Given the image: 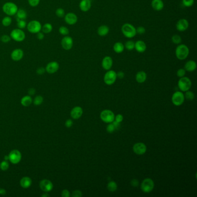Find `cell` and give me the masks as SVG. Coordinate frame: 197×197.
<instances>
[{"label":"cell","instance_id":"26","mask_svg":"<svg viewBox=\"0 0 197 197\" xmlns=\"http://www.w3.org/2000/svg\"><path fill=\"white\" fill-rule=\"evenodd\" d=\"M109 32V28L106 25H102L99 27L97 32L99 36L104 37Z\"/></svg>","mask_w":197,"mask_h":197},{"label":"cell","instance_id":"53","mask_svg":"<svg viewBox=\"0 0 197 197\" xmlns=\"http://www.w3.org/2000/svg\"><path fill=\"white\" fill-rule=\"evenodd\" d=\"M112 124L115 127V130L116 129H119L120 128V123H119L117 122L116 121L114 120L113 122H112Z\"/></svg>","mask_w":197,"mask_h":197},{"label":"cell","instance_id":"6","mask_svg":"<svg viewBox=\"0 0 197 197\" xmlns=\"http://www.w3.org/2000/svg\"><path fill=\"white\" fill-rule=\"evenodd\" d=\"M154 183L153 180L150 178L145 179L141 185V189L145 193H149L153 190Z\"/></svg>","mask_w":197,"mask_h":197},{"label":"cell","instance_id":"50","mask_svg":"<svg viewBox=\"0 0 197 197\" xmlns=\"http://www.w3.org/2000/svg\"><path fill=\"white\" fill-rule=\"evenodd\" d=\"M36 34H37V38L38 39H39V40H42V39H44L45 35H44V33H43L42 32L40 31V32L37 33Z\"/></svg>","mask_w":197,"mask_h":197},{"label":"cell","instance_id":"31","mask_svg":"<svg viewBox=\"0 0 197 197\" xmlns=\"http://www.w3.org/2000/svg\"><path fill=\"white\" fill-rule=\"evenodd\" d=\"M53 30V26L49 23H45L42 26L41 31L44 34H49Z\"/></svg>","mask_w":197,"mask_h":197},{"label":"cell","instance_id":"17","mask_svg":"<svg viewBox=\"0 0 197 197\" xmlns=\"http://www.w3.org/2000/svg\"><path fill=\"white\" fill-rule=\"evenodd\" d=\"M64 20L66 23H67L68 25H74L78 22V16L74 13H68L65 15Z\"/></svg>","mask_w":197,"mask_h":197},{"label":"cell","instance_id":"19","mask_svg":"<svg viewBox=\"0 0 197 197\" xmlns=\"http://www.w3.org/2000/svg\"><path fill=\"white\" fill-rule=\"evenodd\" d=\"M113 65V60L110 56H105L102 61V67L105 70H110Z\"/></svg>","mask_w":197,"mask_h":197},{"label":"cell","instance_id":"40","mask_svg":"<svg viewBox=\"0 0 197 197\" xmlns=\"http://www.w3.org/2000/svg\"><path fill=\"white\" fill-rule=\"evenodd\" d=\"M43 101V97L41 95H38V96H37L34 100V104L35 105H40Z\"/></svg>","mask_w":197,"mask_h":197},{"label":"cell","instance_id":"21","mask_svg":"<svg viewBox=\"0 0 197 197\" xmlns=\"http://www.w3.org/2000/svg\"><path fill=\"white\" fill-rule=\"evenodd\" d=\"M147 48L146 44L145 42L141 40L137 41L135 43V49L138 53H144Z\"/></svg>","mask_w":197,"mask_h":197},{"label":"cell","instance_id":"51","mask_svg":"<svg viewBox=\"0 0 197 197\" xmlns=\"http://www.w3.org/2000/svg\"><path fill=\"white\" fill-rule=\"evenodd\" d=\"M62 197H70V192L68 190H64L62 191Z\"/></svg>","mask_w":197,"mask_h":197},{"label":"cell","instance_id":"16","mask_svg":"<svg viewBox=\"0 0 197 197\" xmlns=\"http://www.w3.org/2000/svg\"><path fill=\"white\" fill-rule=\"evenodd\" d=\"M59 67L60 65L57 62H51L47 64L45 70L49 74H55L58 70Z\"/></svg>","mask_w":197,"mask_h":197},{"label":"cell","instance_id":"33","mask_svg":"<svg viewBox=\"0 0 197 197\" xmlns=\"http://www.w3.org/2000/svg\"><path fill=\"white\" fill-rule=\"evenodd\" d=\"M12 20L11 16H7L4 17L2 20V24L4 27H8L12 24Z\"/></svg>","mask_w":197,"mask_h":197},{"label":"cell","instance_id":"52","mask_svg":"<svg viewBox=\"0 0 197 197\" xmlns=\"http://www.w3.org/2000/svg\"><path fill=\"white\" fill-rule=\"evenodd\" d=\"M45 71H46L45 68H43V67H39L37 69V73L38 75H42L45 72Z\"/></svg>","mask_w":197,"mask_h":197},{"label":"cell","instance_id":"48","mask_svg":"<svg viewBox=\"0 0 197 197\" xmlns=\"http://www.w3.org/2000/svg\"><path fill=\"white\" fill-rule=\"evenodd\" d=\"M72 196L73 197H81L82 196V192L80 190H75L73 191Z\"/></svg>","mask_w":197,"mask_h":197},{"label":"cell","instance_id":"29","mask_svg":"<svg viewBox=\"0 0 197 197\" xmlns=\"http://www.w3.org/2000/svg\"><path fill=\"white\" fill-rule=\"evenodd\" d=\"M16 17L17 20H25L27 18V13L23 9H18L16 13Z\"/></svg>","mask_w":197,"mask_h":197},{"label":"cell","instance_id":"3","mask_svg":"<svg viewBox=\"0 0 197 197\" xmlns=\"http://www.w3.org/2000/svg\"><path fill=\"white\" fill-rule=\"evenodd\" d=\"M18 9L17 5L12 2H7L2 6L3 12L9 16L15 15Z\"/></svg>","mask_w":197,"mask_h":197},{"label":"cell","instance_id":"24","mask_svg":"<svg viewBox=\"0 0 197 197\" xmlns=\"http://www.w3.org/2000/svg\"><path fill=\"white\" fill-rule=\"evenodd\" d=\"M197 68V63L193 60H189L185 64V69L189 72H193Z\"/></svg>","mask_w":197,"mask_h":197},{"label":"cell","instance_id":"47","mask_svg":"<svg viewBox=\"0 0 197 197\" xmlns=\"http://www.w3.org/2000/svg\"><path fill=\"white\" fill-rule=\"evenodd\" d=\"M115 130V127H114L112 123H109L108 125V126L106 127V131H107L108 132L112 133Z\"/></svg>","mask_w":197,"mask_h":197},{"label":"cell","instance_id":"27","mask_svg":"<svg viewBox=\"0 0 197 197\" xmlns=\"http://www.w3.org/2000/svg\"><path fill=\"white\" fill-rule=\"evenodd\" d=\"M20 183L23 188L27 189L31 186V184H32V180L28 177H24L20 180Z\"/></svg>","mask_w":197,"mask_h":197},{"label":"cell","instance_id":"1","mask_svg":"<svg viewBox=\"0 0 197 197\" xmlns=\"http://www.w3.org/2000/svg\"><path fill=\"white\" fill-rule=\"evenodd\" d=\"M190 50L185 44H179L175 50V55L179 60H184L189 55Z\"/></svg>","mask_w":197,"mask_h":197},{"label":"cell","instance_id":"37","mask_svg":"<svg viewBox=\"0 0 197 197\" xmlns=\"http://www.w3.org/2000/svg\"><path fill=\"white\" fill-rule=\"evenodd\" d=\"M172 41L173 43H175V44L179 45L182 43V39L180 35L176 34V35H173L172 37Z\"/></svg>","mask_w":197,"mask_h":197},{"label":"cell","instance_id":"58","mask_svg":"<svg viewBox=\"0 0 197 197\" xmlns=\"http://www.w3.org/2000/svg\"><path fill=\"white\" fill-rule=\"evenodd\" d=\"M6 194V191L4 189L0 188V194L1 195H5Z\"/></svg>","mask_w":197,"mask_h":197},{"label":"cell","instance_id":"43","mask_svg":"<svg viewBox=\"0 0 197 197\" xmlns=\"http://www.w3.org/2000/svg\"><path fill=\"white\" fill-rule=\"evenodd\" d=\"M182 2L185 7H191L194 4V0H182Z\"/></svg>","mask_w":197,"mask_h":197},{"label":"cell","instance_id":"4","mask_svg":"<svg viewBox=\"0 0 197 197\" xmlns=\"http://www.w3.org/2000/svg\"><path fill=\"white\" fill-rule=\"evenodd\" d=\"M11 39L16 42H22L25 38V34L23 30L20 28H15L11 31L10 34Z\"/></svg>","mask_w":197,"mask_h":197},{"label":"cell","instance_id":"46","mask_svg":"<svg viewBox=\"0 0 197 197\" xmlns=\"http://www.w3.org/2000/svg\"><path fill=\"white\" fill-rule=\"evenodd\" d=\"M177 76L179 78H182L185 75V70L183 68H180L177 71Z\"/></svg>","mask_w":197,"mask_h":197},{"label":"cell","instance_id":"14","mask_svg":"<svg viewBox=\"0 0 197 197\" xmlns=\"http://www.w3.org/2000/svg\"><path fill=\"white\" fill-rule=\"evenodd\" d=\"M189 27V23L187 20L185 18H181L179 20L176 25V27L178 31L183 32L188 29Z\"/></svg>","mask_w":197,"mask_h":197},{"label":"cell","instance_id":"20","mask_svg":"<svg viewBox=\"0 0 197 197\" xmlns=\"http://www.w3.org/2000/svg\"><path fill=\"white\" fill-rule=\"evenodd\" d=\"M83 115V109L80 106H76L71 111V116L74 119H79Z\"/></svg>","mask_w":197,"mask_h":197},{"label":"cell","instance_id":"28","mask_svg":"<svg viewBox=\"0 0 197 197\" xmlns=\"http://www.w3.org/2000/svg\"><path fill=\"white\" fill-rule=\"evenodd\" d=\"M113 50L115 53L120 54L123 52L124 50L125 49L124 45L123 43L120 42H117L114 44L113 45Z\"/></svg>","mask_w":197,"mask_h":197},{"label":"cell","instance_id":"34","mask_svg":"<svg viewBox=\"0 0 197 197\" xmlns=\"http://www.w3.org/2000/svg\"><path fill=\"white\" fill-rule=\"evenodd\" d=\"M124 48L129 51L132 50L135 48V42L132 41H128L125 43Z\"/></svg>","mask_w":197,"mask_h":197},{"label":"cell","instance_id":"59","mask_svg":"<svg viewBox=\"0 0 197 197\" xmlns=\"http://www.w3.org/2000/svg\"><path fill=\"white\" fill-rule=\"evenodd\" d=\"M4 159L5 161L8 160H9V156L8 155H5V157H4Z\"/></svg>","mask_w":197,"mask_h":197},{"label":"cell","instance_id":"23","mask_svg":"<svg viewBox=\"0 0 197 197\" xmlns=\"http://www.w3.org/2000/svg\"><path fill=\"white\" fill-rule=\"evenodd\" d=\"M151 5L153 9L156 11H161L164 7V4L162 0H152Z\"/></svg>","mask_w":197,"mask_h":197},{"label":"cell","instance_id":"32","mask_svg":"<svg viewBox=\"0 0 197 197\" xmlns=\"http://www.w3.org/2000/svg\"><path fill=\"white\" fill-rule=\"evenodd\" d=\"M107 189L109 191H111V192H115V191H116L117 189V183L114 181L110 182L108 184Z\"/></svg>","mask_w":197,"mask_h":197},{"label":"cell","instance_id":"44","mask_svg":"<svg viewBox=\"0 0 197 197\" xmlns=\"http://www.w3.org/2000/svg\"><path fill=\"white\" fill-rule=\"evenodd\" d=\"M28 4L32 7H36L40 2V0H28Z\"/></svg>","mask_w":197,"mask_h":197},{"label":"cell","instance_id":"36","mask_svg":"<svg viewBox=\"0 0 197 197\" xmlns=\"http://www.w3.org/2000/svg\"><path fill=\"white\" fill-rule=\"evenodd\" d=\"M27 23L25 20H17V26L20 29H24L27 27Z\"/></svg>","mask_w":197,"mask_h":197},{"label":"cell","instance_id":"38","mask_svg":"<svg viewBox=\"0 0 197 197\" xmlns=\"http://www.w3.org/2000/svg\"><path fill=\"white\" fill-rule=\"evenodd\" d=\"M55 15L57 17L62 18L63 17H64L65 13V11L64 9H62V8H59L58 9H56L55 11Z\"/></svg>","mask_w":197,"mask_h":197},{"label":"cell","instance_id":"5","mask_svg":"<svg viewBox=\"0 0 197 197\" xmlns=\"http://www.w3.org/2000/svg\"><path fill=\"white\" fill-rule=\"evenodd\" d=\"M41 23L36 20L30 21L27 25V28L28 31L32 34H37L41 31L42 29Z\"/></svg>","mask_w":197,"mask_h":197},{"label":"cell","instance_id":"7","mask_svg":"<svg viewBox=\"0 0 197 197\" xmlns=\"http://www.w3.org/2000/svg\"><path fill=\"white\" fill-rule=\"evenodd\" d=\"M178 87L179 89L183 92L189 90L191 87V80L187 77L180 78L178 82Z\"/></svg>","mask_w":197,"mask_h":197},{"label":"cell","instance_id":"49","mask_svg":"<svg viewBox=\"0 0 197 197\" xmlns=\"http://www.w3.org/2000/svg\"><path fill=\"white\" fill-rule=\"evenodd\" d=\"M115 120L119 123H121L123 120V116L121 114H118L116 117H115Z\"/></svg>","mask_w":197,"mask_h":197},{"label":"cell","instance_id":"9","mask_svg":"<svg viewBox=\"0 0 197 197\" xmlns=\"http://www.w3.org/2000/svg\"><path fill=\"white\" fill-rule=\"evenodd\" d=\"M117 74L116 72L113 70H108L104 75V81L107 85H113L116 80Z\"/></svg>","mask_w":197,"mask_h":197},{"label":"cell","instance_id":"15","mask_svg":"<svg viewBox=\"0 0 197 197\" xmlns=\"http://www.w3.org/2000/svg\"><path fill=\"white\" fill-rule=\"evenodd\" d=\"M39 186L41 189L44 192H49L53 189V185L52 183L47 179H44L41 181L39 183Z\"/></svg>","mask_w":197,"mask_h":197},{"label":"cell","instance_id":"42","mask_svg":"<svg viewBox=\"0 0 197 197\" xmlns=\"http://www.w3.org/2000/svg\"><path fill=\"white\" fill-rule=\"evenodd\" d=\"M0 39L2 42L6 43L10 42V41L11 40V38L10 37V35H3L1 37Z\"/></svg>","mask_w":197,"mask_h":197},{"label":"cell","instance_id":"41","mask_svg":"<svg viewBox=\"0 0 197 197\" xmlns=\"http://www.w3.org/2000/svg\"><path fill=\"white\" fill-rule=\"evenodd\" d=\"M9 163L6 161H4L0 164V169L2 171H6L9 168Z\"/></svg>","mask_w":197,"mask_h":197},{"label":"cell","instance_id":"30","mask_svg":"<svg viewBox=\"0 0 197 197\" xmlns=\"http://www.w3.org/2000/svg\"><path fill=\"white\" fill-rule=\"evenodd\" d=\"M32 102V99L30 95H27L23 97L21 100V104L24 106H28Z\"/></svg>","mask_w":197,"mask_h":197},{"label":"cell","instance_id":"39","mask_svg":"<svg viewBox=\"0 0 197 197\" xmlns=\"http://www.w3.org/2000/svg\"><path fill=\"white\" fill-rule=\"evenodd\" d=\"M195 97V95H194V94L193 92H191V91H186L185 92V98L188 99V100H190V101H192L193 100L194 98Z\"/></svg>","mask_w":197,"mask_h":197},{"label":"cell","instance_id":"55","mask_svg":"<svg viewBox=\"0 0 197 197\" xmlns=\"http://www.w3.org/2000/svg\"><path fill=\"white\" fill-rule=\"evenodd\" d=\"M131 185L132 186L135 187H137L139 185V181L137 179H133L131 182Z\"/></svg>","mask_w":197,"mask_h":197},{"label":"cell","instance_id":"22","mask_svg":"<svg viewBox=\"0 0 197 197\" xmlns=\"http://www.w3.org/2000/svg\"><path fill=\"white\" fill-rule=\"evenodd\" d=\"M92 7L91 0H82L79 4L80 10L83 12L88 11Z\"/></svg>","mask_w":197,"mask_h":197},{"label":"cell","instance_id":"35","mask_svg":"<svg viewBox=\"0 0 197 197\" xmlns=\"http://www.w3.org/2000/svg\"><path fill=\"white\" fill-rule=\"evenodd\" d=\"M59 33L62 35H64V36H67L68 35L69 33V31L68 30V28L65 26H61L59 28Z\"/></svg>","mask_w":197,"mask_h":197},{"label":"cell","instance_id":"11","mask_svg":"<svg viewBox=\"0 0 197 197\" xmlns=\"http://www.w3.org/2000/svg\"><path fill=\"white\" fill-rule=\"evenodd\" d=\"M61 45L62 48L65 50L71 49L74 45L73 39L71 37L65 36L62 39Z\"/></svg>","mask_w":197,"mask_h":197},{"label":"cell","instance_id":"2","mask_svg":"<svg viewBox=\"0 0 197 197\" xmlns=\"http://www.w3.org/2000/svg\"><path fill=\"white\" fill-rule=\"evenodd\" d=\"M122 32L127 38H132L136 35V28L130 23H125L122 27Z\"/></svg>","mask_w":197,"mask_h":197},{"label":"cell","instance_id":"10","mask_svg":"<svg viewBox=\"0 0 197 197\" xmlns=\"http://www.w3.org/2000/svg\"><path fill=\"white\" fill-rule=\"evenodd\" d=\"M185 95L181 92H175L172 97V103L176 106H180L185 102Z\"/></svg>","mask_w":197,"mask_h":197},{"label":"cell","instance_id":"54","mask_svg":"<svg viewBox=\"0 0 197 197\" xmlns=\"http://www.w3.org/2000/svg\"><path fill=\"white\" fill-rule=\"evenodd\" d=\"M65 126H66L67 128H70V127H71L72 125H73V122H72V121L71 119H68V120H67L66 121V122H65Z\"/></svg>","mask_w":197,"mask_h":197},{"label":"cell","instance_id":"25","mask_svg":"<svg viewBox=\"0 0 197 197\" xmlns=\"http://www.w3.org/2000/svg\"><path fill=\"white\" fill-rule=\"evenodd\" d=\"M135 79L137 82L139 83H143L147 79V74L143 71H139L136 75Z\"/></svg>","mask_w":197,"mask_h":197},{"label":"cell","instance_id":"56","mask_svg":"<svg viewBox=\"0 0 197 197\" xmlns=\"http://www.w3.org/2000/svg\"><path fill=\"white\" fill-rule=\"evenodd\" d=\"M117 74V78H119V79H123L124 77V73L122 71H119V72L116 73Z\"/></svg>","mask_w":197,"mask_h":197},{"label":"cell","instance_id":"45","mask_svg":"<svg viewBox=\"0 0 197 197\" xmlns=\"http://www.w3.org/2000/svg\"><path fill=\"white\" fill-rule=\"evenodd\" d=\"M136 34H138L139 35H142L144 34L146 32V29L143 26H139L137 28H136Z\"/></svg>","mask_w":197,"mask_h":197},{"label":"cell","instance_id":"12","mask_svg":"<svg viewBox=\"0 0 197 197\" xmlns=\"http://www.w3.org/2000/svg\"><path fill=\"white\" fill-rule=\"evenodd\" d=\"M9 160L14 164H18L21 160L22 154L18 150H13L9 154Z\"/></svg>","mask_w":197,"mask_h":197},{"label":"cell","instance_id":"57","mask_svg":"<svg viewBox=\"0 0 197 197\" xmlns=\"http://www.w3.org/2000/svg\"><path fill=\"white\" fill-rule=\"evenodd\" d=\"M28 94H29L30 95H34L35 94V90L34 88H31L28 90Z\"/></svg>","mask_w":197,"mask_h":197},{"label":"cell","instance_id":"18","mask_svg":"<svg viewBox=\"0 0 197 197\" xmlns=\"http://www.w3.org/2000/svg\"><path fill=\"white\" fill-rule=\"evenodd\" d=\"M23 56H24V52L21 49H16L13 50L11 55V58L15 62L20 61L23 58Z\"/></svg>","mask_w":197,"mask_h":197},{"label":"cell","instance_id":"13","mask_svg":"<svg viewBox=\"0 0 197 197\" xmlns=\"http://www.w3.org/2000/svg\"><path fill=\"white\" fill-rule=\"evenodd\" d=\"M147 147L143 143L138 142L133 146V151L135 154L138 155H142L146 152Z\"/></svg>","mask_w":197,"mask_h":197},{"label":"cell","instance_id":"8","mask_svg":"<svg viewBox=\"0 0 197 197\" xmlns=\"http://www.w3.org/2000/svg\"><path fill=\"white\" fill-rule=\"evenodd\" d=\"M115 114L112 111L106 109L102 111L100 114V117L101 120L106 123H111L115 120Z\"/></svg>","mask_w":197,"mask_h":197},{"label":"cell","instance_id":"60","mask_svg":"<svg viewBox=\"0 0 197 197\" xmlns=\"http://www.w3.org/2000/svg\"><path fill=\"white\" fill-rule=\"evenodd\" d=\"M42 197H49V195L46 193V194H45L42 195Z\"/></svg>","mask_w":197,"mask_h":197}]
</instances>
